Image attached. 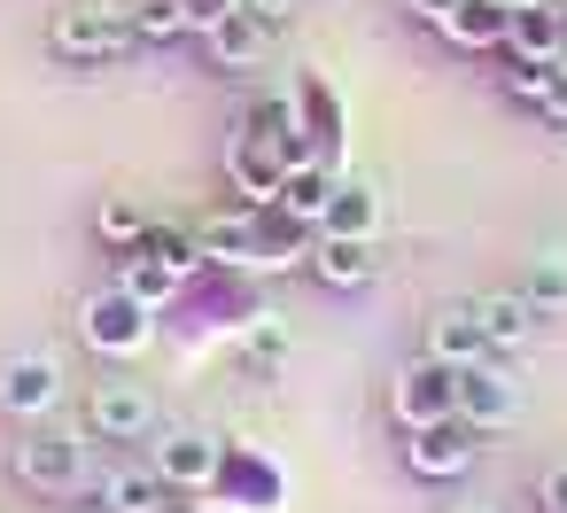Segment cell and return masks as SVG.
Listing matches in <instances>:
<instances>
[{"label": "cell", "mask_w": 567, "mask_h": 513, "mask_svg": "<svg viewBox=\"0 0 567 513\" xmlns=\"http://www.w3.org/2000/svg\"><path fill=\"white\" fill-rule=\"evenodd\" d=\"M79 335H86V350H102V358H141V350L156 342V304H141L133 288H102V296H86Z\"/></svg>", "instance_id": "obj_1"}, {"label": "cell", "mask_w": 567, "mask_h": 513, "mask_svg": "<svg viewBox=\"0 0 567 513\" xmlns=\"http://www.w3.org/2000/svg\"><path fill=\"white\" fill-rule=\"evenodd\" d=\"M55 63H110L133 48V17H125V0H79V9L55 17Z\"/></svg>", "instance_id": "obj_2"}, {"label": "cell", "mask_w": 567, "mask_h": 513, "mask_svg": "<svg viewBox=\"0 0 567 513\" xmlns=\"http://www.w3.org/2000/svg\"><path fill=\"white\" fill-rule=\"evenodd\" d=\"M86 443H94V435H63V428H55V435H48V428L24 435V443H17V474H24V490H40V497H71V490H86V482H94V474H86Z\"/></svg>", "instance_id": "obj_3"}, {"label": "cell", "mask_w": 567, "mask_h": 513, "mask_svg": "<svg viewBox=\"0 0 567 513\" xmlns=\"http://www.w3.org/2000/svg\"><path fill=\"white\" fill-rule=\"evenodd\" d=\"M520 404H528V389H520L513 366H497V358L458 366V420H466V428H513Z\"/></svg>", "instance_id": "obj_4"}, {"label": "cell", "mask_w": 567, "mask_h": 513, "mask_svg": "<svg viewBox=\"0 0 567 513\" xmlns=\"http://www.w3.org/2000/svg\"><path fill=\"white\" fill-rule=\"evenodd\" d=\"M86 435L94 443H141V435H156V397L141 381H94L86 389Z\"/></svg>", "instance_id": "obj_5"}, {"label": "cell", "mask_w": 567, "mask_h": 513, "mask_svg": "<svg viewBox=\"0 0 567 513\" xmlns=\"http://www.w3.org/2000/svg\"><path fill=\"white\" fill-rule=\"evenodd\" d=\"M55 404H63V358H55V350H17V358H0V412L48 420Z\"/></svg>", "instance_id": "obj_6"}, {"label": "cell", "mask_w": 567, "mask_h": 513, "mask_svg": "<svg viewBox=\"0 0 567 513\" xmlns=\"http://www.w3.org/2000/svg\"><path fill=\"white\" fill-rule=\"evenodd\" d=\"M396 420L404 428H435V420H458V366H443V358H412L404 373H396Z\"/></svg>", "instance_id": "obj_7"}, {"label": "cell", "mask_w": 567, "mask_h": 513, "mask_svg": "<svg viewBox=\"0 0 567 513\" xmlns=\"http://www.w3.org/2000/svg\"><path fill=\"white\" fill-rule=\"evenodd\" d=\"M187 265H195V242L187 234H148L141 249H125V280L117 288H133L141 304H164L187 280Z\"/></svg>", "instance_id": "obj_8"}, {"label": "cell", "mask_w": 567, "mask_h": 513, "mask_svg": "<svg viewBox=\"0 0 567 513\" xmlns=\"http://www.w3.org/2000/svg\"><path fill=\"white\" fill-rule=\"evenodd\" d=\"M404 466L420 482H458L474 466V428L466 420H435V428H404Z\"/></svg>", "instance_id": "obj_9"}, {"label": "cell", "mask_w": 567, "mask_h": 513, "mask_svg": "<svg viewBox=\"0 0 567 513\" xmlns=\"http://www.w3.org/2000/svg\"><path fill=\"white\" fill-rule=\"evenodd\" d=\"M265 48H272V24L257 17V9H234V17H218L210 32H203V55H210V71H257L265 63Z\"/></svg>", "instance_id": "obj_10"}, {"label": "cell", "mask_w": 567, "mask_h": 513, "mask_svg": "<svg viewBox=\"0 0 567 513\" xmlns=\"http://www.w3.org/2000/svg\"><path fill=\"white\" fill-rule=\"evenodd\" d=\"M218 466H226V443H218V435H203V428H179V435H164V443H156V474H164V482H179V490H210V482H218Z\"/></svg>", "instance_id": "obj_11"}, {"label": "cell", "mask_w": 567, "mask_h": 513, "mask_svg": "<svg viewBox=\"0 0 567 513\" xmlns=\"http://www.w3.org/2000/svg\"><path fill=\"white\" fill-rule=\"evenodd\" d=\"M474 319H482V335H489V350H505V358H520L528 342H536V304L520 296V288H489V296H474Z\"/></svg>", "instance_id": "obj_12"}, {"label": "cell", "mask_w": 567, "mask_h": 513, "mask_svg": "<svg viewBox=\"0 0 567 513\" xmlns=\"http://www.w3.org/2000/svg\"><path fill=\"white\" fill-rule=\"evenodd\" d=\"M319 234H342V242H373V234H381V187H373V179H334Z\"/></svg>", "instance_id": "obj_13"}, {"label": "cell", "mask_w": 567, "mask_h": 513, "mask_svg": "<svg viewBox=\"0 0 567 513\" xmlns=\"http://www.w3.org/2000/svg\"><path fill=\"white\" fill-rule=\"evenodd\" d=\"M427 358H443V366H482V358H497L489 335H482V319H474V304H451V311L427 319Z\"/></svg>", "instance_id": "obj_14"}, {"label": "cell", "mask_w": 567, "mask_h": 513, "mask_svg": "<svg viewBox=\"0 0 567 513\" xmlns=\"http://www.w3.org/2000/svg\"><path fill=\"white\" fill-rule=\"evenodd\" d=\"M94 497H102L110 513H172V482H164L156 466H110V474L94 482Z\"/></svg>", "instance_id": "obj_15"}, {"label": "cell", "mask_w": 567, "mask_h": 513, "mask_svg": "<svg viewBox=\"0 0 567 513\" xmlns=\"http://www.w3.org/2000/svg\"><path fill=\"white\" fill-rule=\"evenodd\" d=\"M226 172H234V187H249V203H280V179H288V156L241 133V141L226 148Z\"/></svg>", "instance_id": "obj_16"}, {"label": "cell", "mask_w": 567, "mask_h": 513, "mask_svg": "<svg viewBox=\"0 0 567 513\" xmlns=\"http://www.w3.org/2000/svg\"><path fill=\"white\" fill-rule=\"evenodd\" d=\"M327 195H334V172H327V164H288L272 211H288L296 226H319V218H327Z\"/></svg>", "instance_id": "obj_17"}, {"label": "cell", "mask_w": 567, "mask_h": 513, "mask_svg": "<svg viewBox=\"0 0 567 513\" xmlns=\"http://www.w3.org/2000/svg\"><path fill=\"white\" fill-rule=\"evenodd\" d=\"M249 234H257V211H218L195 226V257L210 265H249Z\"/></svg>", "instance_id": "obj_18"}, {"label": "cell", "mask_w": 567, "mask_h": 513, "mask_svg": "<svg viewBox=\"0 0 567 513\" xmlns=\"http://www.w3.org/2000/svg\"><path fill=\"white\" fill-rule=\"evenodd\" d=\"M311 273H319L327 288H365V280H373V242L319 234V249H311Z\"/></svg>", "instance_id": "obj_19"}, {"label": "cell", "mask_w": 567, "mask_h": 513, "mask_svg": "<svg viewBox=\"0 0 567 513\" xmlns=\"http://www.w3.org/2000/svg\"><path fill=\"white\" fill-rule=\"evenodd\" d=\"M241 358H249L257 373H280V366L296 358V327H288L280 311H249V319H241Z\"/></svg>", "instance_id": "obj_20"}, {"label": "cell", "mask_w": 567, "mask_h": 513, "mask_svg": "<svg viewBox=\"0 0 567 513\" xmlns=\"http://www.w3.org/2000/svg\"><path fill=\"white\" fill-rule=\"evenodd\" d=\"M443 32H451L458 48H505L513 9H505V0H458V9L443 17Z\"/></svg>", "instance_id": "obj_21"}, {"label": "cell", "mask_w": 567, "mask_h": 513, "mask_svg": "<svg viewBox=\"0 0 567 513\" xmlns=\"http://www.w3.org/2000/svg\"><path fill=\"white\" fill-rule=\"evenodd\" d=\"M94 234L125 257V249H141V242L156 234V218H148V203H133V195H110V203L94 211Z\"/></svg>", "instance_id": "obj_22"}, {"label": "cell", "mask_w": 567, "mask_h": 513, "mask_svg": "<svg viewBox=\"0 0 567 513\" xmlns=\"http://www.w3.org/2000/svg\"><path fill=\"white\" fill-rule=\"evenodd\" d=\"M296 249H303V226L280 211V218H257V234H249V273H280V265H296Z\"/></svg>", "instance_id": "obj_23"}, {"label": "cell", "mask_w": 567, "mask_h": 513, "mask_svg": "<svg viewBox=\"0 0 567 513\" xmlns=\"http://www.w3.org/2000/svg\"><path fill=\"white\" fill-rule=\"evenodd\" d=\"M520 296L551 319V311H567V249H544L536 265H528V280H520Z\"/></svg>", "instance_id": "obj_24"}, {"label": "cell", "mask_w": 567, "mask_h": 513, "mask_svg": "<svg viewBox=\"0 0 567 513\" xmlns=\"http://www.w3.org/2000/svg\"><path fill=\"white\" fill-rule=\"evenodd\" d=\"M125 17H133V40H148V48H172L179 32H195L187 0H141V9H125Z\"/></svg>", "instance_id": "obj_25"}, {"label": "cell", "mask_w": 567, "mask_h": 513, "mask_svg": "<svg viewBox=\"0 0 567 513\" xmlns=\"http://www.w3.org/2000/svg\"><path fill=\"white\" fill-rule=\"evenodd\" d=\"M551 71H559V63H528V55H505V86H513V94H520V102H536V94H544V79H551Z\"/></svg>", "instance_id": "obj_26"}, {"label": "cell", "mask_w": 567, "mask_h": 513, "mask_svg": "<svg viewBox=\"0 0 567 513\" xmlns=\"http://www.w3.org/2000/svg\"><path fill=\"white\" fill-rule=\"evenodd\" d=\"M536 117H544V125H567V63L544 79V94H536Z\"/></svg>", "instance_id": "obj_27"}, {"label": "cell", "mask_w": 567, "mask_h": 513, "mask_svg": "<svg viewBox=\"0 0 567 513\" xmlns=\"http://www.w3.org/2000/svg\"><path fill=\"white\" fill-rule=\"evenodd\" d=\"M234 9H249V0H187V24L195 32H210L218 17H234Z\"/></svg>", "instance_id": "obj_28"}, {"label": "cell", "mask_w": 567, "mask_h": 513, "mask_svg": "<svg viewBox=\"0 0 567 513\" xmlns=\"http://www.w3.org/2000/svg\"><path fill=\"white\" fill-rule=\"evenodd\" d=\"M536 497H544V513H567V466H544Z\"/></svg>", "instance_id": "obj_29"}, {"label": "cell", "mask_w": 567, "mask_h": 513, "mask_svg": "<svg viewBox=\"0 0 567 513\" xmlns=\"http://www.w3.org/2000/svg\"><path fill=\"white\" fill-rule=\"evenodd\" d=\"M404 9H412V17H420V24H443V17H451V9H458V0H404Z\"/></svg>", "instance_id": "obj_30"}, {"label": "cell", "mask_w": 567, "mask_h": 513, "mask_svg": "<svg viewBox=\"0 0 567 513\" xmlns=\"http://www.w3.org/2000/svg\"><path fill=\"white\" fill-rule=\"evenodd\" d=\"M249 9H257V17H265V24H288V17H296V9H303V0H249Z\"/></svg>", "instance_id": "obj_31"}, {"label": "cell", "mask_w": 567, "mask_h": 513, "mask_svg": "<svg viewBox=\"0 0 567 513\" xmlns=\"http://www.w3.org/2000/svg\"><path fill=\"white\" fill-rule=\"evenodd\" d=\"M451 513H497V505H451Z\"/></svg>", "instance_id": "obj_32"}, {"label": "cell", "mask_w": 567, "mask_h": 513, "mask_svg": "<svg viewBox=\"0 0 567 513\" xmlns=\"http://www.w3.org/2000/svg\"><path fill=\"white\" fill-rule=\"evenodd\" d=\"M505 9H544V0H505Z\"/></svg>", "instance_id": "obj_33"}, {"label": "cell", "mask_w": 567, "mask_h": 513, "mask_svg": "<svg viewBox=\"0 0 567 513\" xmlns=\"http://www.w3.org/2000/svg\"><path fill=\"white\" fill-rule=\"evenodd\" d=\"M179 513H187V505H179Z\"/></svg>", "instance_id": "obj_34"}]
</instances>
